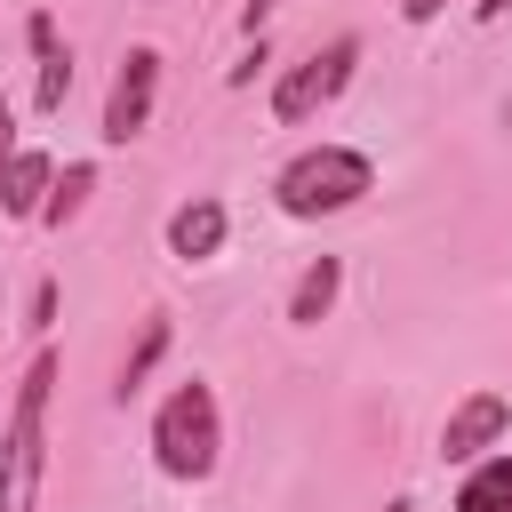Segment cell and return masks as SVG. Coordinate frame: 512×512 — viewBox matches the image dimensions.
Wrapping results in <instances>:
<instances>
[{"label": "cell", "instance_id": "1", "mask_svg": "<svg viewBox=\"0 0 512 512\" xmlns=\"http://www.w3.org/2000/svg\"><path fill=\"white\" fill-rule=\"evenodd\" d=\"M48 384H56V352H32L8 432H0V512H40V480H48Z\"/></svg>", "mask_w": 512, "mask_h": 512}, {"label": "cell", "instance_id": "2", "mask_svg": "<svg viewBox=\"0 0 512 512\" xmlns=\"http://www.w3.org/2000/svg\"><path fill=\"white\" fill-rule=\"evenodd\" d=\"M368 192H376V160H368L360 144H312V152H296V160L272 176V200H280V216H296V224L344 216V208L368 200Z\"/></svg>", "mask_w": 512, "mask_h": 512}, {"label": "cell", "instance_id": "3", "mask_svg": "<svg viewBox=\"0 0 512 512\" xmlns=\"http://www.w3.org/2000/svg\"><path fill=\"white\" fill-rule=\"evenodd\" d=\"M152 464L168 480H208L224 464V408H216V384L184 376L160 408H152Z\"/></svg>", "mask_w": 512, "mask_h": 512}, {"label": "cell", "instance_id": "4", "mask_svg": "<svg viewBox=\"0 0 512 512\" xmlns=\"http://www.w3.org/2000/svg\"><path fill=\"white\" fill-rule=\"evenodd\" d=\"M352 64H360V40H352V32H336L328 48H312L304 64H288V72H280V88H272V120L304 128V120H312L320 104H336V96H344Z\"/></svg>", "mask_w": 512, "mask_h": 512}, {"label": "cell", "instance_id": "5", "mask_svg": "<svg viewBox=\"0 0 512 512\" xmlns=\"http://www.w3.org/2000/svg\"><path fill=\"white\" fill-rule=\"evenodd\" d=\"M152 104H160V48H128L120 72H112V96H104L96 136H104V144H136V136L152 128Z\"/></svg>", "mask_w": 512, "mask_h": 512}, {"label": "cell", "instance_id": "6", "mask_svg": "<svg viewBox=\"0 0 512 512\" xmlns=\"http://www.w3.org/2000/svg\"><path fill=\"white\" fill-rule=\"evenodd\" d=\"M504 432H512V400H504V392H464V400L448 408V424H440V456H448V464H480Z\"/></svg>", "mask_w": 512, "mask_h": 512}, {"label": "cell", "instance_id": "7", "mask_svg": "<svg viewBox=\"0 0 512 512\" xmlns=\"http://www.w3.org/2000/svg\"><path fill=\"white\" fill-rule=\"evenodd\" d=\"M224 232H232V216H224V200H184L176 216H168V256L176 264H208L216 248H224Z\"/></svg>", "mask_w": 512, "mask_h": 512}, {"label": "cell", "instance_id": "8", "mask_svg": "<svg viewBox=\"0 0 512 512\" xmlns=\"http://www.w3.org/2000/svg\"><path fill=\"white\" fill-rule=\"evenodd\" d=\"M24 40H32V56H40L32 104H40V112H64V88H72V48H56V16H48V8H32V16H24Z\"/></svg>", "mask_w": 512, "mask_h": 512}, {"label": "cell", "instance_id": "9", "mask_svg": "<svg viewBox=\"0 0 512 512\" xmlns=\"http://www.w3.org/2000/svg\"><path fill=\"white\" fill-rule=\"evenodd\" d=\"M48 184H56V160L48 152H16L0 168V216H40L48 208Z\"/></svg>", "mask_w": 512, "mask_h": 512}, {"label": "cell", "instance_id": "10", "mask_svg": "<svg viewBox=\"0 0 512 512\" xmlns=\"http://www.w3.org/2000/svg\"><path fill=\"white\" fill-rule=\"evenodd\" d=\"M336 288H344V264H336V256H312L304 280L288 288V320H296V328H320L328 304H336Z\"/></svg>", "mask_w": 512, "mask_h": 512}, {"label": "cell", "instance_id": "11", "mask_svg": "<svg viewBox=\"0 0 512 512\" xmlns=\"http://www.w3.org/2000/svg\"><path fill=\"white\" fill-rule=\"evenodd\" d=\"M456 512H512V448L504 456H480L456 488Z\"/></svg>", "mask_w": 512, "mask_h": 512}, {"label": "cell", "instance_id": "12", "mask_svg": "<svg viewBox=\"0 0 512 512\" xmlns=\"http://www.w3.org/2000/svg\"><path fill=\"white\" fill-rule=\"evenodd\" d=\"M88 192H96V160H72V168L48 184V208H40V224H56V232H64V224L88 208Z\"/></svg>", "mask_w": 512, "mask_h": 512}, {"label": "cell", "instance_id": "13", "mask_svg": "<svg viewBox=\"0 0 512 512\" xmlns=\"http://www.w3.org/2000/svg\"><path fill=\"white\" fill-rule=\"evenodd\" d=\"M160 352H168V320H144V344H136L128 360H120V384H112V392L128 400V392H136V384L152 376V360H160Z\"/></svg>", "mask_w": 512, "mask_h": 512}, {"label": "cell", "instance_id": "14", "mask_svg": "<svg viewBox=\"0 0 512 512\" xmlns=\"http://www.w3.org/2000/svg\"><path fill=\"white\" fill-rule=\"evenodd\" d=\"M48 320H56V280H40V288H32V320H24V328H32V336H40V328H48Z\"/></svg>", "mask_w": 512, "mask_h": 512}, {"label": "cell", "instance_id": "15", "mask_svg": "<svg viewBox=\"0 0 512 512\" xmlns=\"http://www.w3.org/2000/svg\"><path fill=\"white\" fill-rule=\"evenodd\" d=\"M16 160V112H8V96H0V168Z\"/></svg>", "mask_w": 512, "mask_h": 512}, {"label": "cell", "instance_id": "16", "mask_svg": "<svg viewBox=\"0 0 512 512\" xmlns=\"http://www.w3.org/2000/svg\"><path fill=\"white\" fill-rule=\"evenodd\" d=\"M440 8H448V0H400V16H408V24H432Z\"/></svg>", "mask_w": 512, "mask_h": 512}, {"label": "cell", "instance_id": "17", "mask_svg": "<svg viewBox=\"0 0 512 512\" xmlns=\"http://www.w3.org/2000/svg\"><path fill=\"white\" fill-rule=\"evenodd\" d=\"M272 8H280V0H248V8H240V24H248V32H264V16H272Z\"/></svg>", "mask_w": 512, "mask_h": 512}, {"label": "cell", "instance_id": "18", "mask_svg": "<svg viewBox=\"0 0 512 512\" xmlns=\"http://www.w3.org/2000/svg\"><path fill=\"white\" fill-rule=\"evenodd\" d=\"M496 16H512V0H480V24H496Z\"/></svg>", "mask_w": 512, "mask_h": 512}, {"label": "cell", "instance_id": "19", "mask_svg": "<svg viewBox=\"0 0 512 512\" xmlns=\"http://www.w3.org/2000/svg\"><path fill=\"white\" fill-rule=\"evenodd\" d=\"M384 512H416V504H408V496H392V504H384Z\"/></svg>", "mask_w": 512, "mask_h": 512}]
</instances>
